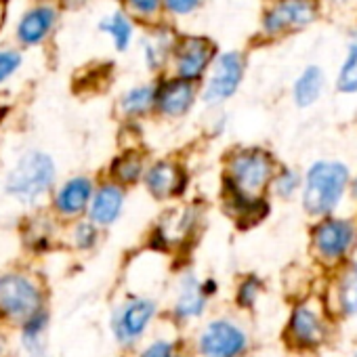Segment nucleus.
<instances>
[{
    "label": "nucleus",
    "instance_id": "obj_22",
    "mask_svg": "<svg viewBox=\"0 0 357 357\" xmlns=\"http://www.w3.org/2000/svg\"><path fill=\"white\" fill-rule=\"evenodd\" d=\"M153 101V91L147 89V86H141V89H135L130 91L126 97H124V109L128 114H139L143 109H147Z\"/></svg>",
    "mask_w": 357,
    "mask_h": 357
},
{
    "label": "nucleus",
    "instance_id": "obj_23",
    "mask_svg": "<svg viewBox=\"0 0 357 357\" xmlns=\"http://www.w3.org/2000/svg\"><path fill=\"white\" fill-rule=\"evenodd\" d=\"M342 303L347 311H355L357 309V267L353 269V273L347 278L344 288H342Z\"/></svg>",
    "mask_w": 357,
    "mask_h": 357
},
{
    "label": "nucleus",
    "instance_id": "obj_15",
    "mask_svg": "<svg viewBox=\"0 0 357 357\" xmlns=\"http://www.w3.org/2000/svg\"><path fill=\"white\" fill-rule=\"evenodd\" d=\"M53 22H55L53 9H36L24 17L22 26H20V38L26 45L40 43L47 36V32L51 30Z\"/></svg>",
    "mask_w": 357,
    "mask_h": 357
},
{
    "label": "nucleus",
    "instance_id": "obj_6",
    "mask_svg": "<svg viewBox=\"0 0 357 357\" xmlns=\"http://www.w3.org/2000/svg\"><path fill=\"white\" fill-rule=\"evenodd\" d=\"M315 17V3L313 0H280V3L267 13L265 28L267 32H284L303 28Z\"/></svg>",
    "mask_w": 357,
    "mask_h": 357
},
{
    "label": "nucleus",
    "instance_id": "obj_16",
    "mask_svg": "<svg viewBox=\"0 0 357 357\" xmlns=\"http://www.w3.org/2000/svg\"><path fill=\"white\" fill-rule=\"evenodd\" d=\"M290 330H292L294 338H296L301 344H317V342L324 338L321 321H319L309 309H305V307H301V309L294 311Z\"/></svg>",
    "mask_w": 357,
    "mask_h": 357
},
{
    "label": "nucleus",
    "instance_id": "obj_27",
    "mask_svg": "<svg viewBox=\"0 0 357 357\" xmlns=\"http://www.w3.org/2000/svg\"><path fill=\"white\" fill-rule=\"evenodd\" d=\"M141 357H172V347L168 342H153Z\"/></svg>",
    "mask_w": 357,
    "mask_h": 357
},
{
    "label": "nucleus",
    "instance_id": "obj_30",
    "mask_svg": "<svg viewBox=\"0 0 357 357\" xmlns=\"http://www.w3.org/2000/svg\"><path fill=\"white\" fill-rule=\"evenodd\" d=\"M130 5L139 9L141 13H151L158 7V0H130Z\"/></svg>",
    "mask_w": 357,
    "mask_h": 357
},
{
    "label": "nucleus",
    "instance_id": "obj_1",
    "mask_svg": "<svg viewBox=\"0 0 357 357\" xmlns=\"http://www.w3.org/2000/svg\"><path fill=\"white\" fill-rule=\"evenodd\" d=\"M347 168L336 162H319L307 174L305 208L313 215L328 213L340 200L347 185Z\"/></svg>",
    "mask_w": 357,
    "mask_h": 357
},
{
    "label": "nucleus",
    "instance_id": "obj_12",
    "mask_svg": "<svg viewBox=\"0 0 357 357\" xmlns=\"http://www.w3.org/2000/svg\"><path fill=\"white\" fill-rule=\"evenodd\" d=\"M155 305L151 301H137L130 307L124 309L120 321H118V336L120 340H130L137 334H141L149 321V317L153 315Z\"/></svg>",
    "mask_w": 357,
    "mask_h": 357
},
{
    "label": "nucleus",
    "instance_id": "obj_2",
    "mask_svg": "<svg viewBox=\"0 0 357 357\" xmlns=\"http://www.w3.org/2000/svg\"><path fill=\"white\" fill-rule=\"evenodd\" d=\"M55 176L53 160L47 153L30 151L26 153L9 176V192L22 200H32L45 194Z\"/></svg>",
    "mask_w": 357,
    "mask_h": 357
},
{
    "label": "nucleus",
    "instance_id": "obj_29",
    "mask_svg": "<svg viewBox=\"0 0 357 357\" xmlns=\"http://www.w3.org/2000/svg\"><path fill=\"white\" fill-rule=\"evenodd\" d=\"M76 238H78V244H80L82 248H89V246L95 242V229H93L91 225H80Z\"/></svg>",
    "mask_w": 357,
    "mask_h": 357
},
{
    "label": "nucleus",
    "instance_id": "obj_25",
    "mask_svg": "<svg viewBox=\"0 0 357 357\" xmlns=\"http://www.w3.org/2000/svg\"><path fill=\"white\" fill-rule=\"evenodd\" d=\"M296 183H298V176H296V174H292L290 170H286V172L278 178V194H282V196H290V194H292V190L296 188Z\"/></svg>",
    "mask_w": 357,
    "mask_h": 357
},
{
    "label": "nucleus",
    "instance_id": "obj_17",
    "mask_svg": "<svg viewBox=\"0 0 357 357\" xmlns=\"http://www.w3.org/2000/svg\"><path fill=\"white\" fill-rule=\"evenodd\" d=\"M321 84H324V76L319 72V68H307L305 74L296 80L294 86V99L301 107L311 105L319 93H321Z\"/></svg>",
    "mask_w": 357,
    "mask_h": 357
},
{
    "label": "nucleus",
    "instance_id": "obj_9",
    "mask_svg": "<svg viewBox=\"0 0 357 357\" xmlns=\"http://www.w3.org/2000/svg\"><path fill=\"white\" fill-rule=\"evenodd\" d=\"M353 242V227L347 221H326L315 229V246L324 257H340Z\"/></svg>",
    "mask_w": 357,
    "mask_h": 357
},
{
    "label": "nucleus",
    "instance_id": "obj_8",
    "mask_svg": "<svg viewBox=\"0 0 357 357\" xmlns=\"http://www.w3.org/2000/svg\"><path fill=\"white\" fill-rule=\"evenodd\" d=\"M215 47L204 38H188L178 49V74L183 80L198 78L211 61Z\"/></svg>",
    "mask_w": 357,
    "mask_h": 357
},
{
    "label": "nucleus",
    "instance_id": "obj_13",
    "mask_svg": "<svg viewBox=\"0 0 357 357\" xmlns=\"http://www.w3.org/2000/svg\"><path fill=\"white\" fill-rule=\"evenodd\" d=\"M122 208V192L114 185H105L99 190V194L95 196L91 215L97 223L101 225H109L116 221L118 213Z\"/></svg>",
    "mask_w": 357,
    "mask_h": 357
},
{
    "label": "nucleus",
    "instance_id": "obj_10",
    "mask_svg": "<svg viewBox=\"0 0 357 357\" xmlns=\"http://www.w3.org/2000/svg\"><path fill=\"white\" fill-rule=\"evenodd\" d=\"M147 188L153 196L166 198L183 188V174L176 166L168 162H160L147 172Z\"/></svg>",
    "mask_w": 357,
    "mask_h": 357
},
{
    "label": "nucleus",
    "instance_id": "obj_11",
    "mask_svg": "<svg viewBox=\"0 0 357 357\" xmlns=\"http://www.w3.org/2000/svg\"><path fill=\"white\" fill-rule=\"evenodd\" d=\"M192 101H194V86L188 80H172L158 95L160 109L170 116H181L183 112H188Z\"/></svg>",
    "mask_w": 357,
    "mask_h": 357
},
{
    "label": "nucleus",
    "instance_id": "obj_28",
    "mask_svg": "<svg viewBox=\"0 0 357 357\" xmlns=\"http://www.w3.org/2000/svg\"><path fill=\"white\" fill-rule=\"evenodd\" d=\"M166 3L174 13H190L192 9H196L200 0H166Z\"/></svg>",
    "mask_w": 357,
    "mask_h": 357
},
{
    "label": "nucleus",
    "instance_id": "obj_4",
    "mask_svg": "<svg viewBox=\"0 0 357 357\" xmlns=\"http://www.w3.org/2000/svg\"><path fill=\"white\" fill-rule=\"evenodd\" d=\"M40 307L36 286L24 275L0 278V309L11 317H30Z\"/></svg>",
    "mask_w": 357,
    "mask_h": 357
},
{
    "label": "nucleus",
    "instance_id": "obj_7",
    "mask_svg": "<svg viewBox=\"0 0 357 357\" xmlns=\"http://www.w3.org/2000/svg\"><path fill=\"white\" fill-rule=\"evenodd\" d=\"M242 72H244V61L238 53H225L215 68V74L211 78V84L206 89V101L208 103H217L227 99L229 95H234V91L238 89L240 80H242Z\"/></svg>",
    "mask_w": 357,
    "mask_h": 357
},
{
    "label": "nucleus",
    "instance_id": "obj_18",
    "mask_svg": "<svg viewBox=\"0 0 357 357\" xmlns=\"http://www.w3.org/2000/svg\"><path fill=\"white\" fill-rule=\"evenodd\" d=\"M202 309H204V294H202L200 286L196 284V280L188 278L183 288H181V296H178L176 311L181 313L183 317H190V315H198Z\"/></svg>",
    "mask_w": 357,
    "mask_h": 357
},
{
    "label": "nucleus",
    "instance_id": "obj_24",
    "mask_svg": "<svg viewBox=\"0 0 357 357\" xmlns=\"http://www.w3.org/2000/svg\"><path fill=\"white\" fill-rule=\"evenodd\" d=\"M20 61H22V57L17 53H0V80L13 74L15 68L20 66Z\"/></svg>",
    "mask_w": 357,
    "mask_h": 357
},
{
    "label": "nucleus",
    "instance_id": "obj_3",
    "mask_svg": "<svg viewBox=\"0 0 357 357\" xmlns=\"http://www.w3.org/2000/svg\"><path fill=\"white\" fill-rule=\"evenodd\" d=\"M271 176V160L263 151H244L231 162V178L238 200L250 204Z\"/></svg>",
    "mask_w": 357,
    "mask_h": 357
},
{
    "label": "nucleus",
    "instance_id": "obj_14",
    "mask_svg": "<svg viewBox=\"0 0 357 357\" xmlns=\"http://www.w3.org/2000/svg\"><path fill=\"white\" fill-rule=\"evenodd\" d=\"M91 198V183L86 178H74L66 183V188L57 196V208L63 215H76L80 213Z\"/></svg>",
    "mask_w": 357,
    "mask_h": 357
},
{
    "label": "nucleus",
    "instance_id": "obj_26",
    "mask_svg": "<svg viewBox=\"0 0 357 357\" xmlns=\"http://www.w3.org/2000/svg\"><path fill=\"white\" fill-rule=\"evenodd\" d=\"M257 286H259V284H257L255 280H248V282H246V284L240 288V296H238V298H240V303H242L244 307H248V305L255 301V296H257V290H259Z\"/></svg>",
    "mask_w": 357,
    "mask_h": 357
},
{
    "label": "nucleus",
    "instance_id": "obj_5",
    "mask_svg": "<svg viewBox=\"0 0 357 357\" xmlns=\"http://www.w3.org/2000/svg\"><path fill=\"white\" fill-rule=\"evenodd\" d=\"M244 347V332L227 321L211 324L200 338V349L206 357H236L238 353H242Z\"/></svg>",
    "mask_w": 357,
    "mask_h": 357
},
{
    "label": "nucleus",
    "instance_id": "obj_19",
    "mask_svg": "<svg viewBox=\"0 0 357 357\" xmlns=\"http://www.w3.org/2000/svg\"><path fill=\"white\" fill-rule=\"evenodd\" d=\"M338 89L342 93H355L357 91V43L351 45V49H349L347 61H344L340 76H338Z\"/></svg>",
    "mask_w": 357,
    "mask_h": 357
},
{
    "label": "nucleus",
    "instance_id": "obj_21",
    "mask_svg": "<svg viewBox=\"0 0 357 357\" xmlns=\"http://www.w3.org/2000/svg\"><path fill=\"white\" fill-rule=\"evenodd\" d=\"M114 174L120 178V181H124V183L137 181L139 174H141V160H139V155L130 153V155L120 158L116 162V166H114Z\"/></svg>",
    "mask_w": 357,
    "mask_h": 357
},
{
    "label": "nucleus",
    "instance_id": "obj_20",
    "mask_svg": "<svg viewBox=\"0 0 357 357\" xmlns=\"http://www.w3.org/2000/svg\"><path fill=\"white\" fill-rule=\"evenodd\" d=\"M101 30H105V32H109V34L114 36L116 47H118L120 51L126 49V45H128V40H130V24H128V20H126L122 13H116L112 20L103 22V24H101Z\"/></svg>",
    "mask_w": 357,
    "mask_h": 357
}]
</instances>
